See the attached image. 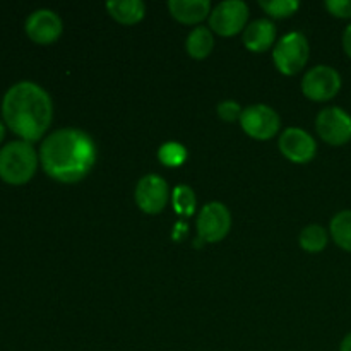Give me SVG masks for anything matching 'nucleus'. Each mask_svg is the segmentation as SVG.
I'll use <instances>...</instances> for the list:
<instances>
[{
    "label": "nucleus",
    "instance_id": "obj_1",
    "mask_svg": "<svg viewBox=\"0 0 351 351\" xmlns=\"http://www.w3.org/2000/svg\"><path fill=\"white\" fill-rule=\"evenodd\" d=\"M45 173L60 184H77L93 171L98 158L96 144L88 132L74 127L48 134L40 146Z\"/></svg>",
    "mask_w": 351,
    "mask_h": 351
},
{
    "label": "nucleus",
    "instance_id": "obj_2",
    "mask_svg": "<svg viewBox=\"0 0 351 351\" xmlns=\"http://www.w3.org/2000/svg\"><path fill=\"white\" fill-rule=\"evenodd\" d=\"M3 123L23 141L33 144L50 129L53 101L47 89L33 81H19L10 86L2 98Z\"/></svg>",
    "mask_w": 351,
    "mask_h": 351
},
{
    "label": "nucleus",
    "instance_id": "obj_3",
    "mask_svg": "<svg viewBox=\"0 0 351 351\" xmlns=\"http://www.w3.org/2000/svg\"><path fill=\"white\" fill-rule=\"evenodd\" d=\"M40 154L33 144L16 139L0 147V178L10 185L27 184L34 177Z\"/></svg>",
    "mask_w": 351,
    "mask_h": 351
},
{
    "label": "nucleus",
    "instance_id": "obj_4",
    "mask_svg": "<svg viewBox=\"0 0 351 351\" xmlns=\"http://www.w3.org/2000/svg\"><path fill=\"white\" fill-rule=\"evenodd\" d=\"M311 57V45L300 31H291L276 41L273 48V62L283 75H297L307 65Z\"/></svg>",
    "mask_w": 351,
    "mask_h": 351
},
{
    "label": "nucleus",
    "instance_id": "obj_5",
    "mask_svg": "<svg viewBox=\"0 0 351 351\" xmlns=\"http://www.w3.org/2000/svg\"><path fill=\"white\" fill-rule=\"evenodd\" d=\"M341 86V74L331 65H315L302 77V93L305 98L315 103H326L336 98Z\"/></svg>",
    "mask_w": 351,
    "mask_h": 351
},
{
    "label": "nucleus",
    "instance_id": "obj_6",
    "mask_svg": "<svg viewBox=\"0 0 351 351\" xmlns=\"http://www.w3.org/2000/svg\"><path fill=\"white\" fill-rule=\"evenodd\" d=\"M249 21V7L242 0H225L213 7L209 14V29L218 36L230 38L242 33Z\"/></svg>",
    "mask_w": 351,
    "mask_h": 351
},
{
    "label": "nucleus",
    "instance_id": "obj_7",
    "mask_svg": "<svg viewBox=\"0 0 351 351\" xmlns=\"http://www.w3.org/2000/svg\"><path fill=\"white\" fill-rule=\"evenodd\" d=\"M240 127L249 137L256 141H269L280 132L281 119L276 110L264 103H256L243 108Z\"/></svg>",
    "mask_w": 351,
    "mask_h": 351
},
{
    "label": "nucleus",
    "instance_id": "obj_8",
    "mask_svg": "<svg viewBox=\"0 0 351 351\" xmlns=\"http://www.w3.org/2000/svg\"><path fill=\"white\" fill-rule=\"evenodd\" d=\"M197 235L206 243H218L232 230V213L223 202L213 201L208 202L199 211L197 221H195Z\"/></svg>",
    "mask_w": 351,
    "mask_h": 351
},
{
    "label": "nucleus",
    "instance_id": "obj_9",
    "mask_svg": "<svg viewBox=\"0 0 351 351\" xmlns=\"http://www.w3.org/2000/svg\"><path fill=\"white\" fill-rule=\"evenodd\" d=\"M315 130L329 146H345L351 141V115L341 106H328L315 117Z\"/></svg>",
    "mask_w": 351,
    "mask_h": 351
},
{
    "label": "nucleus",
    "instance_id": "obj_10",
    "mask_svg": "<svg viewBox=\"0 0 351 351\" xmlns=\"http://www.w3.org/2000/svg\"><path fill=\"white\" fill-rule=\"evenodd\" d=\"M134 199L139 209L146 215H160L171 199L168 184L158 173H147L139 178L134 191Z\"/></svg>",
    "mask_w": 351,
    "mask_h": 351
},
{
    "label": "nucleus",
    "instance_id": "obj_11",
    "mask_svg": "<svg viewBox=\"0 0 351 351\" xmlns=\"http://www.w3.org/2000/svg\"><path fill=\"white\" fill-rule=\"evenodd\" d=\"M278 147L288 161L297 165L311 163L317 154L315 139L300 127H288L283 130L278 141Z\"/></svg>",
    "mask_w": 351,
    "mask_h": 351
},
{
    "label": "nucleus",
    "instance_id": "obj_12",
    "mask_svg": "<svg viewBox=\"0 0 351 351\" xmlns=\"http://www.w3.org/2000/svg\"><path fill=\"white\" fill-rule=\"evenodd\" d=\"M24 29L34 43L51 45L64 33V23L55 10L38 9L26 17Z\"/></svg>",
    "mask_w": 351,
    "mask_h": 351
},
{
    "label": "nucleus",
    "instance_id": "obj_13",
    "mask_svg": "<svg viewBox=\"0 0 351 351\" xmlns=\"http://www.w3.org/2000/svg\"><path fill=\"white\" fill-rule=\"evenodd\" d=\"M243 47L254 53H264L276 45V26L269 19H256L243 29Z\"/></svg>",
    "mask_w": 351,
    "mask_h": 351
},
{
    "label": "nucleus",
    "instance_id": "obj_14",
    "mask_svg": "<svg viewBox=\"0 0 351 351\" xmlns=\"http://www.w3.org/2000/svg\"><path fill=\"white\" fill-rule=\"evenodd\" d=\"M168 10L171 17L180 24L187 26H201L204 19L211 14V2L209 0H170Z\"/></svg>",
    "mask_w": 351,
    "mask_h": 351
},
{
    "label": "nucleus",
    "instance_id": "obj_15",
    "mask_svg": "<svg viewBox=\"0 0 351 351\" xmlns=\"http://www.w3.org/2000/svg\"><path fill=\"white\" fill-rule=\"evenodd\" d=\"M105 7L110 17L123 26H134L146 16V3L141 0H110Z\"/></svg>",
    "mask_w": 351,
    "mask_h": 351
},
{
    "label": "nucleus",
    "instance_id": "obj_16",
    "mask_svg": "<svg viewBox=\"0 0 351 351\" xmlns=\"http://www.w3.org/2000/svg\"><path fill=\"white\" fill-rule=\"evenodd\" d=\"M185 50L187 55L194 60H204L215 50V34L209 27L197 26L187 34L185 40Z\"/></svg>",
    "mask_w": 351,
    "mask_h": 351
},
{
    "label": "nucleus",
    "instance_id": "obj_17",
    "mask_svg": "<svg viewBox=\"0 0 351 351\" xmlns=\"http://www.w3.org/2000/svg\"><path fill=\"white\" fill-rule=\"evenodd\" d=\"M329 235L339 249L351 254V209H343L332 216Z\"/></svg>",
    "mask_w": 351,
    "mask_h": 351
},
{
    "label": "nucleus",
    "instance_id": "obj_18",
    "mask_svg": "<svg viewBox=\"0 0 351 351\" xmlns=\"http://www.w3.org/2000/svg\"><path fill=\"white\" fill-rule=\"evenodd\" d=\"M329 232L321 225H307L298 235V243L308 254H319L328 247Z\"/></svg>",
    "mask_w": 351,
    "mask_h": 351
},
{
    "label": "nucleus",
    "instance_id": "obj_19",
    "mask_svg": "<svg viewBox=\"0 0 351 351\" xmlns=\"http://www.w3.org/2000/svg\"><path fill=\"white\" fill-rule=\"evenodd\" d=\"M171 206L178 216H192L197 206V197L189 185H177L171 191Z\"/></svg>",
    "mask_w": 351,
    "mask_h": 351
},
{
    "label": "nucleus",
    "instance_id": "obj_20",
    "mask_svg": "<svg viewBox=\"0 0 351 351\" xmlns=\"http://www.w3.org/2000/svg\"><path fill=\"white\" fill-rule=\"evenodd\" d=\"M189 151L184 144L175 143V141H168V143L161 144L158 149V160L161 165L168 168H178L187 161Z\"/></svg>",
    "mask_w": 351,
    "mask_h": 351
},
{
    "label": "nucleus",
    "instance_id": "obj_21",
    "mask_svg": "<svg viewBox=\"0 0 351 351\" xmlns=\"http://www.w3.org/2000/svg\"><path fill=\"white\" fill-rule=\"evenodd\" d=\"M259 5L264 12L269 14L274 19L291 17L300 9V2L298 0H261Z\"/></svg>",
    "mask_w": 351,
    "mask_h": 351
},
{
    "label": "nucleus",
    "instance_id": "obj_22",
    "mask_svg": "<svg viewBox=\"0 0 351 351\" xmlns=\"http://www.w3.org/2000/svg\"><path fill=\"white\" fill-rule=\"evenodd\" d=\"M216 113H218L219 119L223 122H240V117H242L243 108L239 101H233V99H225V101L218 103L216 106Z\"/></svg>",
    "mask_w": 351,
    "mask_h": 351
},
{
    "label": "nucleus",
    "instance_id": "obj_23",
    "mask_svg": "<svg viewBox=\"0 0 351 351\" xmlns=\"http://www.w3.org/2000/svg\"><path fill=\"white\" fill-rule=\"evenodd\" d=\"M324 7L338 19H351V0H326Z\"/></svg>",
    "mask_w": 351,
    "mask_h": 351
},
{
    "label": "nucleus",
    "instance_id": "obj_24",
    "mask_svg": "<svg viewBox=\"0 0 351 351\" xmlns=\"http://www.w3.org/2000/svg\"><path fill=\"white\" fill-rule=\"evenodd\" d=\"M341 43H343V50H345L346 57L351 58V23L345 27V31H343Z\"/></svg>",
    "mask_w": 351,
    "mask_h": 351
},
{
    "label": "nucleus",
    "instance_id": "obj_25",
    "mask_svg": "<svg viewBox=\"0 0 351 351\" xmlns=\"http://www.w3.org/2000/svg\"><path fill=\"white\" fill-rule=\"evenodd\" d=\"M339 351H351V332L343 338L341 345H339Z\"/></svg>",
    "mask_w": 351,
    "mask_h": 351
},
{
    "label": "nucleus",
    "instance_id": "obj_26",
    "mask_svg": "<svg viewBox=\"0 0 351 351\" xmlns=\"http://www.w3.org/2000/svg\"><path fill=\"white\" fill-rule=\"evenodd\" d=\"M3 137H5V123H3L2 120H0V143H2V141H3Z\"/></svg>",
    "mask_w": 351,
    "mask_h": 351
}]
</instances>
